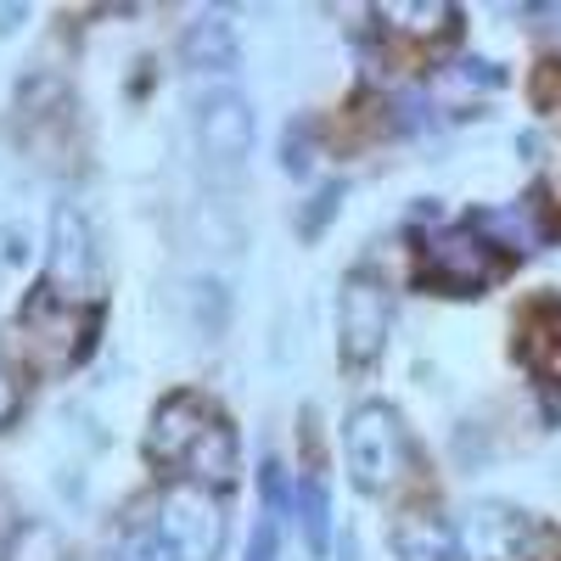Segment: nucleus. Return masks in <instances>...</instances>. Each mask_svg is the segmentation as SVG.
<instances>
[{
	"label": "nucleus",
	"mask_w": 561,
	"mask_h": 561,
	"mask_svg": "<svg viewBox=\"0 0 561 561\" xmlns=\"http://www.w3.org/2000/svg\"><path fill=\"white\" fill-rule=\"evenodd\" d=\"M343 455H348V472H354L359 494H388L410 466V433H404L399 410L382 399L354 404L343 421Z\"/></svg>",
	"instance_id": "1"
},
{
	"label": "nucleus",
	"mask_w": 561,
	"mask_h": 561,
	"mask_svg": "<svg viewBox=\"0 0 561 561\" xmlns=\"http://www.w3.org/2000/svg\"><path fill=\"white\" fill-rule=\"evenodd\" d=\"M388 320H393L388 280L365 264L348 270L337 287V359L348 370H370L388 354Z\"/></svg>",
	"instance_id": "2"
},
{
	"label": "nucleus",
	"mask_w": 561,
	"mask_h": 561,
	"mask_svg": "<svg viewBox=\"0 0 561 561\" xmlns=\"http://www.w3.org/2000/svg\"><path fill=\"white\" fill-rule=\"evenodd\" d=\"M500 275H505L500 242H489L483 230H472V225L433 237L427 253H421V270H415L421 287H433L444 298H478L483 287H494Z\"/></svg>",
	"instance_id": "3"
},
{
	"label": "nucleus",
	"mask_w": 561,
	"mask_h": 561,
	"mask_svg": "<svg viewBox=\"0 0 561 561\" xmlns=\"http://www.w3.org/2000/svg\"><path fill=\"white\" fill-rule=\"evenodd\" d=\"M158 534L174 545L180 561H219L225 550V511L208 489L197 483H169L158 494V511H152Z\"/></svg>",
	"instance_id": "4"
},
{
	"label": "nucleus",
	"mask_w": 561,
	"mask_h": 561,
	"mask_svg": "<svg viewBox=\"0 0 561 561\" xmlns=\"http://www.w3.org/2000/svg\"><path fill=\"white\" fill-rule=\"evenodd\" d=\"M45 287L57 298H84L96 287V242H90V225L73 203H57L51 214V259H45Z\"/></svg>",
	"instance_id": "5"
},
{
	"label": "nucleus",
	"mask_w": 561,
	"mask_h": 561,
	"mask_svg": "<svg viewBox=\"0 0 561 561\" xmlns=\"http://www.w3.org/2000/svg\"><path fill=\"white\" fill-rule=\"evenodd\" d=\"M197 147L208 152V163H242L253 147V102L242 90H208L197 102Z\"/></svg>",
	"instance_id": "6"
},
{
	"label": "nucleus",
	"mask_w": 561,
	"mask_h": 561,
	"mask_svg": "<svg viewBox=\"0 0 561 561\" xmlns=\"http://www.w3.org/2000/svg\"><path fill=\"white\" fill-rule=\"evenodd\" d=\"M460 545H466V561H528L534 523L511 505H478L460 523Z\"/></svg>",
	"instance_id": "7"
},
{
	"label": "nucleus",
	"mask_w": 561,
	"mask_h": 561,
	"mask_svg": "<svg viewBox=\"0 0 561 561\" xmlns=\"http://www.w3.org/2000/svg\"><path fill=\"white\" fill-rule=\"evenodd\" d=\"M219 410L197 393H169L158 410H152V433H147V455L158 466H185V455H192V444L203 438V427L214 421Z\"/></svg>",
	"instance_id": "8"
},
{
	"label": "nucleus",
	"mask_w": 561,
	"mask_h": 561,
	"mask_svg": "<svg viewBox=\"0 0 561 561\" xmlns=\"http://www.w3.org/2000/svg\"><path fill=\"white\" fill-rule=\"evenodd\" d=\"M180 62L192 73H230L242 62V39H237V23L225 12H197L192 23L180 28Z\"/></svg>",
	"instance_id": "9"
},
{
	"label": "nucleus",
	"mask_w": 561,
	"mask_h": 561,
	"mask_svg": "<svg viewBox=\"0 0 561 561\" xmlns=\"http://www.w3.org/2000/svg\"><path fill=\"white\" fill-rule=\"evenodd\" d=\"M393 556L399 561H466L460 528L438 511H404L393 523Z\"/></svg>",
	"instance_id": "10"
},
{
	"label": "nucleus",
	"mask_w": 561,
	"mask_h": 561,
	"mask_svg": "<svg viewBox=\"0 0 561 561\" xmlns=\"http://www.w3.org/2000/svg\"><path fill=\"white\" fill-rule=\"evenodd\" d=\"M237 472H242L237 433H230V421H225V415H214L208 427H203V438L192 444V455H185V483H197V489L219 494V489L237 483Z\"/></svg>",
	"instance_id": "11"
},
{
	"label": "nucleus",
	"mask_w": 561,
	"mask_h": 561,
	"mask_svg": "<svg viewBox=\"0 0 561 561\" xmlns=\"http://www.w3.org/2000/svg\"><path fill=\"white\" fill-rule=\"evenodd\" d=\"M517 354L539 377H561V298H534L517 320Z\"/></svg>",
	"instance_id": "12"
},
{
	"label": "nucleus",
	"mask_w": 561,
	"mask_h": 561,
	"mask_svg": "<svg viewBox=\"0 0 561 561\" xmlns=\"http://www.w3.org/2000/svg\"><path fill=\"white\" fill-rule=\"evenodd\" d=\"M377 23L410 45H449L460 34V12L455 7H421V0H410V7H382Z\"/></svg>",
	"instance_id": "13"
},
{
	"label": "nucleus",
	"mask_w": 561,
	"mask_h": 561,
	"mask_svg": "<svg viewBox=\"0 0 561 561\" xmlns=\"http://www.w3.org/2000/svg\"><path fill=\"white\" fill-rule=\"evenodd\" d=\"M293 511H298V528H304L309 550H314V556L332 550V500H325V478H320V472H304V478H298Z\"/></svg>",
	"instance_id": "14"
},
{
	"label": "nucleus",
	"mask_w": 561,
	"mask_h": 561,
	"mask_svg": "<svg viewBox=\"0 0 561 561\" xmlns=\"http://www.w3.org/2000/svg\"><path fill=\"white\" fill-rule=\"evenodd\" d=\"M107 561H180V556H174V545L158 534V523L147 517V523H135V528L118 539V550H113Z\"/></svg>",
	"instance_id": "15"
},
{
	"label": "nucleus",
	"mask_w": 561,
	"mask_h": 561,
	"mask_svg": "<svg viewBox=\"0 0 561 561\" xmlns=\"http://www.w3.org/2000/svg\"><path fill=\"white\" fill-rule=\"evenodd\" d=\"M337 208H343V180H325L320 192L309 197V208L298 214V237H304V242H314L320 230H325V219H332Z\"/></svg>",
	"instance_id": "16"
},
{
	"label": "nucleus",
	"mask_w": 561,
	"mask_h": 561,
	"mask_svg": "<svg viewBox=\"0 0 561 561\" xmlns=\"http://www.w3.org/2000/svg\"><path fill=\"white\" fill-rule=\"evenodd\" d=\"M309 135H314L309 118L287 124V140H280V169L287 174H309Z\"/></svg>",
	"instance_id": "17"
},
{
	"label": "nucleus",
	"mask_w": 561,
	"mask_h": 561,
	"mask_svg": "<svg viewBox=\"0 0 561 561\" xmlns=\"http://www.w3.org/2000/svg\"><path fill=\"white\" fill-rule=\"evenodd\" d=\"M280 550V511H259L253 523V545H248V561H275Z\"/></svg>",
	"instance_id": "18"
},
{
	"label": "nucleus",
	"mask_w": 561,
	"mask_h": 561,
	"mask_svg": "<svg viewBox=\"0 0 561 561\" xmlns=\"http://www.w3.org/2000/svg\"><path fill=\"white\" fill-rule=\"evenodd\" d=\"M12 561H62V545H57L51 528H45V534H39V550H28V523H23L18 539H12Z\"/></svg>",
	"instance_id": "19"
},
{
	"label": "nucleus",
	"mask_w": 561,
	"mask_h": 561,
	"mask_svg": "<svg viewBox=\"0 0 561 561\" xmlns=\"http://www.w3.org/2000/svg\"><path fill=\"white\" fill-rule=\"evenodd\" d=\"M18 410H23V388H18V377L7 365H0V427H12L18 421Z\"/></svg>",
	"instance_id": "20"
},
{
	"label": "nucleus",
	"mask_w": 561,
	"mask_h": 561,
	"mask_svg": "<svg viewBox=\"0 0 561 561\" xmlns=\"http://www.w3.org/2000/svg\"><path fill=\"white\" fill-rule=\"evenodd\" d=\"M18 18H23L18 7H0V34H12V28H18Z\"/></svg>",
	"instance_id": "21"
}]
</instances>
